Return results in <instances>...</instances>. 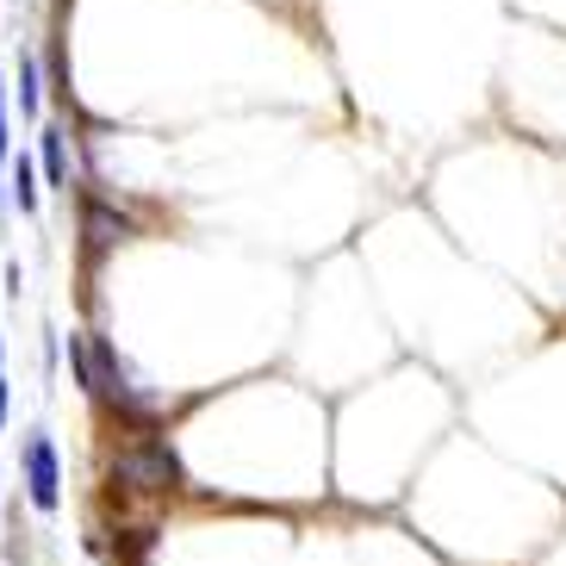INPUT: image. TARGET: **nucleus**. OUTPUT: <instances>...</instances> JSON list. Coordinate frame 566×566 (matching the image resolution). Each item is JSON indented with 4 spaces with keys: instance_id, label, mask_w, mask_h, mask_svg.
Wrapping results in <instances>:
<instances>
[{
    "instance_id": "obj_1",
    "label": "nucleus",
    "mask_w": 566,
    "mask_h": 566,
    "mask_svg": "<svg viewBox=\"0 0 566 566\" xmlns=\"http://www.w3.org/2000/svg\"><path fill=\"white\" fill-rule=\"evenodd\" d=\"M69 367H75V386L101 411L118 417V430H156L168 417V399L156 386L137 380V367L118 355L113 336H94V331H75L69 336Z\"/></svg>"
},
{
    "instance_id": "obj_2",
    "label": "nucleus",
    "mask_w": 566,
    "mask_h": 566,
    "mask_svg": "<svg viewBox=\"0 0 566 566\" xmlns=\"http://www.w3.org/2000/svg\"><path fill=\"white\" fill-rule=\"evenodd\" d=\"M106 485L132 492V499H175L187 485L181 461H175V442L163 430H125L106 449Z\"/></svg>"
},
{
    "instance_id": "obj_3",
    "label": "nucleus",
    "mask_w": 566,
    "mask_h": 566,
    "mask_svg": "<svg viewBox=\"0 0 566 566\" xmlns=\"http://www.w3.org/2000/svg\"><path fill=\"white\" fill-rule=\"evenodd\" d=\"M19 461H25V499H32V511L51 516L56 504H63V461H56V442L44 430H32Z\"/></svg>"
},
{
    "instance_id": "obj_4",
    "label": "nucleus",
    "mask_w": 566,
    "mask_h": 566,
    "mask_svg": "<svg viewBox=\"0 0 566 566\" xmlns=\"http://www.w3.org/2000/svg\"><path fill=\"white\" fill-rule=\"evenodd\" d=\"M132 237H137L132 218L118 212L113 200L87 193V200H82V243H87V255H106V250H118V243H132Z\"/></svg>"
},
{
    "instance_id": "obj_5",
    "label": "nucleus",
    "mask_w": 566,
    "mask_h": 566,
    "mask_svg": "<svg viewBox=\"0 0 566 566\" xmlns=\"http://www.w3.org/2000/svg\"><path fill=\"white\" fill-rule=\"evenodd\" d=\"M38 144H44V181L69 193V137H63V125H44Z\"/></svg>"
},
{
    "instance_id": "obj_6",
    "label": "nucleus",
    "mask_w": 566,
    "mask_h": 566,
    "mask_svg": "<svg viewBox=\"0 0 566 566\" xmlns=\"http://www.w3.org/2000/svg\"><path fill=\"white\" fill-rule=\"evenodd\" d=\"M13 200H19V212H38V168H32V156H19L13 163Z\"/></svg>"
},
{
    "instance_id": "obj_7",
    "label": "nucleus",
    "mask_w": 566,
    "mask_h": 566,
    "mask_svg": "<svg viewBox=\"0 0 566 566\" xmlns=\"http://www.w3.org/2000/svg\"><path fill=\"white\" fill-rule=\"evenodd\" d=\"M38 101H44V87H38V63H32V56H19V113H38Z\"/></svg>"
},
{
    "instance_id": "obj_8",
    "label": "nucleus",
    "mask_w": 566,
    "mask_h": 566,
    "mask_svg": "<svg viewBox=\"0 0 566 566\" xmlns=\"http://www.w3.org/2000/svg\"><path fill=\"white\" fill-rule=\"evenodd\" d=\"M0 430H7V374H0Z\"/></svg>"
},
{
    "instance_id": "obj_9",
    "label": "nucleus",
    "mask_w": 566,
    "mask_h": 566,
    "mask_svg": "<svg viewBox=\"0 0 566 566\" xmlns=\"http://www.w3.org/2000/svg\"><path fill=\"white\" fill-rule=\"evenodd\" d=\"M0 156H7V106H0Z\"/></svg>"
},
{
    "instance_id": "obj_10",
    "label": "nucleus",
    "mask_w": 566,
    "mask_h": 566,
    "mask_svg": "<svg viewBox=\"0 0 566 566\" xmlns=\"http://www.w3.org/2000/svg\"><path fill=\"white\" fill-rule=\"evenodd\" d=\"M0 355H7V349H0Z\"/></svg>"
}]
</instances>
